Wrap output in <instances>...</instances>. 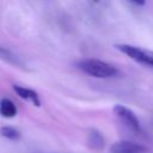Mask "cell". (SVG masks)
Returning <instances> with one entry per match:
<instances>
[{
    "mask_svg": "<svg viewBox=\"0 0 153 153\" xmlns=\"http://www.w3.org/2000/svg\"><path fill=\"white\" fill-rule=\"evenodd\" d=\"M115 48L122 54H124L126 56H128L134 62L153 69V51L152 50L145 49L142 47L133 45V44H124V43L116 44Z\"/></svg>",
    "mask_w": 153,
    "mask_h": 153,
    "instance_id": "2",
    "label": "cell"
},
{
    "mask_svg": "<svg viewBox=\"0 0 153 153\" xmlns=\"http://www.w3.org/2000/svg\"><path fill=\"white\" fill-rule=\"evenodd\" d=\"M112 111L114 114L116 115V117L127 127L129 128L130 130L135 131V133H139L141 130V126H140V121L137 118V116L135 115V112L122 105V104H116L114 108H112Z\"/></svg>",
    "mask_w": 153,
    "mask_h": 153,
    "instance_id": "3",
    "label": "cell"
},
{
    "mask_svg": "<svg viewBox=\"0 0 153 153\" xmlns=\"http://www.w3.org/2000/svg\"><path fill=\"white\" fill-rule=\"evenodd\" d=\"M133 4H135V5H139V6H142V5H145V2H146V0H130Z\"/></svg>",
    "mask_w": 153,
    "mask_h": 153,
    "instance_id": "10",
    "label": "cell"
},
{
    "mask_svg": "<svg viewBox=\"0 0 153 153\" xmlns=\"http://www.w3.org/2000/svg\"><path fill=\"white\" fill-rule=\"evenodd\" d=\"M0 134L1 136L8 139V140H19L20 139V133L11 126H4L0 128Z\"/></svg>",
    "mask_w": 153,
    "mask_h": 153,
    "instance_id": "8",
    "label": "cell"
},
{
    "mask_svg": "<svg viewBox=\"0 0 153 153\" xmlns=\"http://www.w3.org/2000/svg\"><path fill=\"white\" fill-rule=\"evenodd\" d=\"M110 153H147V148L133 141L118 140L110 146Z\"/></svg>",
    "mask_w": 153,
    "mask_h": 153,
    "instance_id": "4",
    "label": "cell"
},
{
    "mask_svg": "<svg viewBox=\"0 0 153 153\" xmlns=\"http://www.w3.org/2000/svg\"><path fill=\"white\" fill-rule=\"evenodd\" d=\"M88 145L92 149H103L105 145V140L103 134L97 129H91L88 133Z\"/></svg>",
    "mask_w": 153,
    "mask_h": 153,
    "instance_id": "7",
    "label": "cell"
},
{
    "mask_svg": "<svg viewBox=\"0 0 153 153\" xmlns=\"http://www.w3.org/2000/svg\"><path fill=\"white\" fill-rule=\"evenodd\" d=\"M12 88H13L14 93L17 96H19L22 99L32 103L35 106H41V100H39L38 93L36 91L27 88V87H24V86H19V85H13Z\"/></svg>",
    "mask_w": 153,
    "mask_h": 153,
    "instance_id": "5",
    "label": "cell"
},
{
    "mask_svg": "<svg viewBox=\"0 0 153 153\" xmlns=\"http://www.w3.org/2000/svg\"><path fill=\"white\" fill-rule=\"evenodd\" d=\"M93 1H99V0H93Z\"/></svg>",
    "mask_w": 153,
    "mask_h": 153,
    "instance_id": "11",
    "label": "cell"
},
{
    "mask_svg": "<svg viewBox=\"0 0 153 153\" xmlns=\"http://www.w3.org/2000/svg\"><path fill=\"white\" fill-rule=\"evenodd\" d=\"M18 110H17V106L16 104L8 99V98H2L0 100V115L2 117H6V118H12L17 115Z\"/></svg>",
    "mask_w": 153,
    "mask_h": 153,
    "instance_id": "6",
    "label": "cell"
},
{
    "mask_svg": "<svg viewBox=\"0 0 153 153\" xmlns=\"http://www.w3.org/2000/svg\"><path fill=\"white\" fill-rule=\"evenodd\" d=\"M76 67L85 74L98 78V79H108V78H114L118 74V69L98 59H82L76 62Z\"/></svg>",
    "mask_w": 153,
    "mask_h": 153,
    "instance_id": "1",
    "label": "cell"
},
{
    "mask_svg": "<svg viewBox=\"0 0 153 153\" xmlns=\"http://www.w3.org/2000/svg\"><path fill=\"white\" fill-rule=\"evenodd\" d=\"M0 57H5V59H7L10 61H14L13 55L8 50H6L5 48H1V47H0Z\"/></svg>",
    "mask_w": 153,
    "mask_h": 153,
    "instance_id": "9",
    "label": "cell"
}]
</instances>
